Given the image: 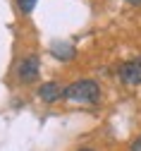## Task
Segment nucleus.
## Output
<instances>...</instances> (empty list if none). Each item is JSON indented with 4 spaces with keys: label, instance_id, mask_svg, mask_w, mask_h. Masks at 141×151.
I'll return each mask as SVG.
<instances>
[{
    "label": "nucleus",
    "instance_id": "obj_1",
    "mask_svg": "<svg viewBox=\"0 0 141 151\" xmlns=\"http://www.w3.org/2000/svg\"><path fill=\"white\" fill-rule=\"evenodd\" d=\"M100 96V86L91 79H82V82H74L62 91V99L74 101V103H96Z\"/></svg>",
    "mask_w": 141,
    "mask_h": 151
},
{
    "label": "nucleus",
    "instance_id": "obj_9",
    "mask_svg": "<svg viewBox=\"0 0 141 151\" xmlns=\"http://www.w3.org/2000/svg\"><path fill=\"white\" fill-rule=\"evenodd\" d=\"M79 151H93V149H79Z\"/></svg>",
    "mask_w": 141,
    "mask_h": 151
},
{
    "label": "nucleus",
    "instance_id": "obj_7",
    "mask_svg": "<svg viewBox=\"0 0 141 151\" xmlns=\"http://www.w3.org/2000/svg\"><path fill=\"white\" fill-rule=\"evenodd\" d=\"M132 151H141V137H139V139L132 144Z\"/></svg>",
    "mask_w": 141,
    "mask_h": 151
},
{
    "label": "nucleus",
    "instance_id": "obj_4",
    "mask_svg": "<svg viewBox=\"0 0 141 151\" xmlns=\"http://www.w3.org/2000/svg\"><path fill=\"white\" fill-rule=\"evenodd\" d=\"M62 86L60 84H55V82H46V84H41V89H38V96H41V101H46V103H55V101H60L62 99Z\"/></svg>",
    "mask_w": 141,
    "mask_h": 151
},
{
    "label": "nucleus",
    "instance_id": "obj_8",
    "mask_svg": "<svg viewBox=\"0 0 141 151\" xmlns=\"http://www.w3.org/2000/svg\"><path fill=\"white\" fill-rule=\"evenodd\" d=\"M125 3H129V5H141V0H125Z\"/></svg>",
    "mask_w": 141,
    "mask_h": 151
},
{
    "label": "nucleus",
    "instance_id": "obj_3",
    "mask_svg": "<svg viewBox=\"0 0 141 151\" xmlns=\"http://www.w3.org/2000/svg\"><path fill=\"white\" fill-rule=\"evenodd\" d=\"M17 77L22 84H31L36 77H38V58L36 55H26V58L19 60L17 65Z\"/></svg>",
    "mask_w": 141,
    "mask_h": 151
},
{
    "label": "nucleus",
    "instance_id": "obj_5",
    "mask_svg": "<svg viewBox=\"0 0 141 151\" xmlns=\"http://www.w3.org/2000/svg\"><path fill=\"white\" fill-rule=\"evenodd\" d=\"M17 5H19V10L24 14H31L34 7H36V0H17Z\"/></svg>",
    "mask_w": 141,
    "mask_h": 151
},
{
    "label": "nucleus",
    "instance_id": "obj_6",
    "mask_svg": "<svg viewBox=\"0 0 141 151\" xmlns=\"http://www.w3.org/2000/svg\"><path fill=\"white\" fill-rule=\"evenodd\" d=\"M53 53H60V55H62V60H67L69 55H72V48H69V46H60V43H57V46H53Z\"/></svg>",
    "mask_w": 141,
    "mask_h": 151
},
{
    "label": "nucleus",
    "instance_id": "obj_2",
    "mask_svg": "<svg viewBox=\"0 0 141 151\" xmlns=\"http://www.w3.org/2000/svg\"><path fill=\"white\" fill-rule=\"evenodd\" d=\"M117 74L127 86H139L141 84V58H132V60L122 63Z\"/></svg>",
    "mask_w": 141,
    "mask_h": 151
}]
</instances>
